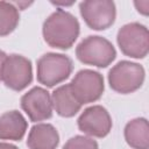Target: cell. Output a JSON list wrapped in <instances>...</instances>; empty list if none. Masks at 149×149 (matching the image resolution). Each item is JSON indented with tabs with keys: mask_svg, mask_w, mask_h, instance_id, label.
<instances>
[{
	"mask_svg": "<svg viewBox=\"0 0 149 149\" xmlns=\"http://www.w3.org/2000/svg\"><path fill=\"white\" fill-rule=\"evenodd\" d=\"M21 107L31 121L47 120L52 115V101L48 91L34 87L21 98Z\"/></svg>",
	"mask_w": 149,
	"mask_h": 149,
	"instance_id": "obj_9",
	"label": "cell"
},
{
	"mask_svg": "<svg viewBox=\"0 0 149 149\" xmlns=\"http://www.w3.org/2000/svg\"><path fill=\"white\" fill-rule=\"evenodd\" d=\"M51 101L56 112L64 118L73 116L81 107V104L74 97L70 84L63 85L55 90L51 97Z\"/></svg>",
	"mask_w": 149,
	"mask_h": 149,
	"instance_id": "obj_12",
	"label": "cell"
},
{
	"mask_svg": "<svg viewBox=\"0 0 149 149\" xmlns=\"http://www.w3.org/2000/svg\"><path fill=\"white\" fill-rule=\"evenodd\" d=\"M71 71V59L62 54H45L37 62V79L49 87L65 80Z\"/></svg>",
	"mask_w": 149,
	"mask_h": 149,
	"instance_id": "obj_3",
	"label": "cell"
},
{
	"mask_svg": "<svg viewBox=\"0 0 149 149\" xmlns=\"http://www.w3.org/2000/svg\"><path fill=\"white\" fill-rule=\"evenodd\" d=\"M0 149H17V148L9 143H0Z\"/></svg>",
	"mask_w": 149,
	"mask_h": 149,
	"instance_id": "obj_19",
	"label": "cell"
},
{
	"mask_svg": "<svg viewBox=\"0 0 149 149\" xmlns=\"http://www.w3.org/2000/svg\"><path fill=\"white\" fill-rule=\"evenodd\" d=\"M144 80V70L137 63L122 61L108 74L109 86L119 93H130L141 87Z\"/></svg>",
	"mask_w": 149,
	"mask_h": 149,
	"instance_id": "obj_5",
	"label": "cell"
},
{
	"mask_svg": "<svg viewBox=\"0 0 149 149\" xmlns=\"http://www.w3.org/2000/svg\"><path fill=\"white\" fill-rule=\"evenodd\" d=\"M6 57H7L6 54L0 50V80L2 79V68H3V63H5Z\"/></svg>",
	"mask_w": 149,
	"mask_h": 149,
	"instance_id": "obj_18",
	"label": "cell"
},
{
	"mask_svg": "<svg viewBox=\"0 0 149 149\" xmlns=\"http://www.w3.org/2000/svg\"><path fill=\"white\" fill-rule=\"evenodd\" d=\"M135 6L137 8L139 12H141L142 14L147 15L148 14V9H149V1H135Z\"/></svg>",
	"mask_w": 149,
	"mask_h": 149,
	"instance_id": "obj_17",
	"label": "cell"
},
{
	"mask_svg": "<svg viewBox=\"0 0 149 149\" xmlns=\"http://www.w3.org/2000/svg\"><path fill=\"white\" fill-rule=\"evenodd\" d=\"M27 129V121L17 111L6 112L0 118V139L19 141Z\"/></svg>",
	"mask_w": 149,
	"mask_h": 149,
	"instance_id": "obj_13",
	"label": "cell"
},
{
	"mask_svg": "<svg viewBox=\"0 0 149 149\" xmlns=\"http://www.w3.org/2000/svg\"><path fill=\"white\" fill-rule=\"evenodd\" d=\"M118 44L125 55L133 58H143L149 49L148 29L136 22L125 24L118 33Z\"/></svg>",
	"mask_w": 149,
	"mask_h": 149,
	"instance_id": "obj_4",
	"label": "cell"
},
{
	"mask_svg": "<svg viewBox=\"0 0 149 149\" xmlns=\"http://www.w3.org/2000/svg\"><path fill=\"white\" fill-rule=\"evenodd\" d=\"M78 35L79 23L77 19L63 9L52 13L43 24L44 40L52 48L68 49L74 43Z\"/></svg>",
	"mask_w": 149,
	"mask_h": 149,
	"instance_id": "obj_1",
	"label": "cell"
},
{
	"mask_svg": "<svg viewBox=\"0 0 149 149\" xmlns=\"http://www.w3.org/2000/svg\"><path fill=\"white\" fill-rule=\"evenodd\" d=\"M63 149H98V143L86 136H74L70 139Z\"/></svg>",
	"mask_w": 149,
	"mask_h": 149,
	"instance_id": "obj_16",
	"label": "cell"
},
{
	"mask_svg": "<svg viewBox=\"0 0 149 149\" xmlns=\"http://www.w3.org/2000/svg\"><path fill=\"white\" fill-rule=\"evenodd\" d=\"M19 12L14 3L0 1V36L10 34L17 26Z\"/></svg>",
	"mask_w": 149,
	"mask_h": 149,
	"instance_id": "obj_15",
	"label": "cell"
},
{
	"mask_svg": "<svg viewBox=\"0 0 149 149\" xmlns=\"http://www.w3.org/2000/svg\"><path fill=\"white\" fill-rule=\"evenodd\" d=\"M79 8L87 26L95 30L107 29L115 20V5L113 1H83Z\"/></svg>",
	"mask_w": 149,
	"mask_h": 149,
	"instance_id": "obj_8",
	"label": "cell"
},
{
	"mask_svg": "<svg viewBox=\"0 0 149 149\" xmlns=\"http://www.w3.org/2000/svg\"><path fill=\"white\" fill-rule=\"evenodd\" d=\"M78 127L87 135L104 137L112 128V120L104 107L92 106L81 113L78 119Z\"/></svg>",
	"mask_w": 149,
	"mask_h": 149,
	"instance_id": "obj_10",
	"label": "cell"
},
{
	"mask_svg": "<svg viewBox=\"0 0 149 149\" xmlns=\"http://www.w3.org/2000/svg\"><path fill=\"white\" fill-rule=\"evenodd\" d=\"M125 137L127 143L134 149L149 148V128L146 119H134L127 123L125 128Z\"/></svg>",
	"mask_w": 149,
	"mask_h": 149,
	"instance_id": "obj_14",
	"label": "cell"
},
{
	"mask_svg": "<svg viewBox=\"0 0 149 149\" xmlns=\"http://www.w3.org/2000/svg\"><path fill=\"white\" fill-rule=\"evenodd\" d=\"M76 54L80 62L99 68H106L116 56L112 43L100 36H88L78 44Z\"/></svg>",
	"mask_w": 149,
	"mask_h": 149,
	"instance_id": "obj_2",
	"label": "cell"
},
{
	"mask_svg": "<svg viewBox=\"0 0 149 149\" xmlns=\"http://www.w3.org/2000/svg\"><path fill=\"white\" fill-rule=\"evenodd\" d=\"M70 87L83 105L98 100L104 92V78L102 76L92 70H81L72 79Z\"/></svg>",
	"mask_w": 149,
	"mask_h": 149,
	"instance_id": "obj_7",
	"label": "cell"
},
{
	"mask_svg": "<svg viewBox=\"0 0 149 149\" xmlns=\"http://www.w3.org/2000/svg\"><path fill=\"white\" fill-rule=\"evenodd\" d=\"M58 142L59 136L56 128L48 123L34 126L27 140L29 149H55Z\"/></svg>",
	"mask_w": 149,
	"mask_h": 149,
	"instance_id": "obj_11",
	"label": "cell"
},
{
	"mask_svg": "<svg viewBox=\"0 0 149 149\" xmlns=\"http://www.w3.org/2000/svg\"><path fill=\"white\" fill-rule=\"evenodd\" d=\"M31 79V63L28 58L20 55L6 57L2 68V80L7 87L14 91H21L30 84Z\"/></svg>",
	"mask_w": 149,
	"mask_h": 149,
	"instance_id": "obj_6",
	"label": "cell"
}]
</instances>
